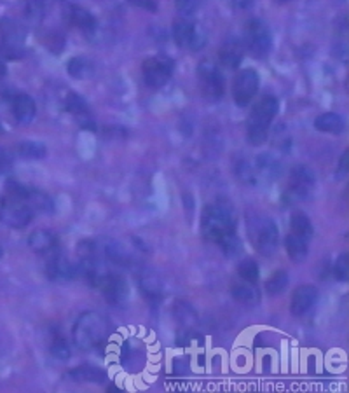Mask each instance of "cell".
<instances>
[{
  "mask_svg": "<svg viewBox=\"0 0 349 393\" xmlns=\"http://www.w3.org/2000/svg\"><path fill=\"white\" fill-rule=\"evenodd\" d=\"M182 360L184 358H177V360H173V371H175V374H185V372L189 371V364H182Z\"/></svg>",
  "mask_w": 349,
  "mask_h": 393,
  "instance_id": "cell-40",
  "label": "cell"
},
{
  "mask_svg": "<svg viewBox=\"0 0 349 393\" xmlns=\"http://www.w3.org/2000/svg\"><path fill=\"white\" fill-rule=\"evenodd\" d=\"M107 337V320L96 311H86L74 325V341L81 350L91 351L102 346Z\"/></svg>",
  "mask_w": 349,
  "mask_h": 393,
  "instance_id": "cell-3",
  "label": "cell"
},
{
  "mask_svg": "<svg viewBox=\"0 0 349 393\" xmlns=\"http://www.w3.org/2000/svg\"><path fill=\"white\" fill-rule=\"evenodd\" d=\"M290 233L295 234L297 238L304 240L306 243H309L314 236L313 224H311L309 217L302 212H295L290 219Z\"/></svg>",
  "mask_w": 349,
  "mask_h": 393,
  "instance_id": "cell-24",
  "label": "cell"
},
{
  "mask_svg": "<svg viewBox=\"0 0 349 393\" xmlns=\"http://www.w3.org/2000/svg\"><path fill=\"white\" fill-rule=\"evenodd\" d=\"M26 15L32 20H40L44 16V0H29Z\"/></svg>",
  "mask_w": 349,
  "mask_h": 393,
  "instance_id": "cell-37",
  "label": "cell"
},
{
  "mask_svg": "<svg viewBox=\"0 0 349 393\" xmlns=\"http://www.w3.org/2000/svg\"><path fill=\"white\" fill-rule=\"evenodd\" d=\"M243 43L255 58H265L272 49V36L262 20H250L245 25Z\"/></svg>",
  "mask_w": 349,
  "mask_h": 393,
  "instance_id": "cell-5",
  "label": "cell"
},
{
  "mask_svg": "<svg viewBox=\"0 0 349 393\" xmlns=\"http://www.w3.org/2000/svg\"><path fill=\"white\" fill-rule=\"evenodd\" d=\"M254 0H234V4H238L240 8H248Z\"/></svg>",
  "mask_w": 349,
  "mask_h": 393,
  "instance_id": "cell-41",
  "label": "cell"
},
{
  "mask_svg": "<svg viewBox=\"0 0 349 393\" xmlns=\"http://www.w3.org/2000/svg\"><path fill=\"white\" fill-rule=\"evenodd\" d=\"M0 133H2V124H0Z\"/></svg>",
  "mask_w": 349,
  "mask_h": 393,
  "instance_id": "cell-44",
  "label": "cell"
},
{
  "mask_svg": "<svg viewBox=\"0 0 349 393\" xmlns=\"http://www.w3.org/2000/svg\"><path fill=\"white\" fill-rule=\"evenodd\" d=\"M25 203L36 212H42V213H53L54 212V201L49 194L40 191H33V189H29V194H26Z\"/></svg>",
  "mask_w": 349,
  "mask_h": 393,
  "instance_id": "cell-26",
  "label": "cell"
},
{
  "mask_svg": "<svg viewBox=\"0 0 349 393\" xmlns=\"http://www.w3.org/2000/svg\"><path fill=\"white\" fill-rule=\"evenodd\" d=\"M0 255H2V248H0Z\"/></svg>",
  "mask_w": 349,
  "mask_h": 393,
  "instance_id": "cell-45",
  "label": "cell"
},
{
  "mask_svg": "<svg viewBox=\"0 0 349 393\" xmlns=\"http://www.w3.org/2000/svg\"><path fill=\"white\" fill-rule=\"evenodd\" d=\"M288 287V273L286 271H276L267 282H265V291L271 295H279Z\"/></svg>",
  "mask_w": 349,
  "mask_h": 393,
  "instance_id": "cell-33",
  "label": "cell"
},
{
  "mask_svg": "<svg viewBox=\"0 0 349 393\" xmlns=\"http://www.w3.org/2000/svg\"><path fill=\"white\" fill-rule=\"evenodd\" d=\"M65 109L79 121L81 128H84V130L88 131L96 130V123L91 117L88 103H86V100L82 98L81 95H77V93H68L67 98H65Z\"/></svg>",
  "mask_w": 349,
  "mask_h": 393,
  "instance_id": "cell-15",
  "label": "cell"
},
{
  "mask_svg": "<svg viewBox=\"0 0 349 393\" xmlns=\"http://www.w3.org/2000/svg\"><path fill=\"white\" fill-rule=\"evenodd\" d=\"M0 33H2V44H0L2 53L8 58H22L26 39L23 25H20L15 20H2L0 22Z\"/></svg>",
  "mask_w": 349,
  "mask_h": 393,
  "instance_id": "cell-8",
  "label": "cell"
},
{
  "mask_svg": "<svg viewBox=\"0 0 349 393\" xmlns=\"http://www.w3.org/2000/svg\"><path fill=\"white\" fill-rule=\"evenodd\" d=\"M334 275L339 282H348L349 278V255L341 254L335 261L334 266Z\"/></svg>",
  "mask_w": 349,
  "mask_h": 393,
  "instance_id": "cell-35",
  "label": "cell"
},
{
  "mask_svg": "<svg viewBox=\"0 0 349 393\" xmlns=\"http://www.w3.org/2000/svg\"><path fill=\"white\" fill-rule=\"evenodd\" d=\"M32 219L33 210L25 201L11 198V196L0 199V222L2 224L15 229H23L32 222Z\"/></svg>",
  "mask_w": 349,
  "mask_h": 393,
  "instance_id": "cell-6",
  "label": "cell"
},
{
  "mask_svg": "<svg viewBox=\"0 0 349 393\" xmlns=\"http://www.w3.org/2000/svg\"><path fill=\"white\" fill-rule=\"evenodd\" d=\"M138 287H140L141 294L147 301L152 305H159L164 298V287H162V280L152 271H141L138 275Z\"/></svg>",
  "mask_w": 349,
  "mask_h": 393,
  "instance_id": "cell-17",
  "label": "cell"
},
{
  "mask_svg": "<svg viewBox=\"0 0 349 393\" xmlns=\"http://www.w3.org/2000/svg\"><path fill=\"white\" fill-rule=\"evenodd\" d=\"M318 301V288L314 285H300L295 288L290 301V311L293 316H304Z\"/></svg>",
  "mask_w": 349,
  "mask_h": 393,
  "instance_id": "cell-16",
  "label": "cell"
},
{
  "mask_svg": "<svg viewBox=\"0 0 349 393\" xmlns=\"http://www.w3.org/2000/svg\"><path fill=\"white\" fill-rule=\"evenodd\" d=\"M98 291L102 292L103 299L112 306H121L126 302L127 295H130V287H127L126 280L121 277L116 271H110L102 284L98 285Z\"/></svg>",
  "mask_w": 349,
  "mask_h": 393,
  "instance_id": "cell-14",
  "label": "cell"
},
{
  "mask_svg": "<svg viewBox=\"0 0 349 393\" xmlns=\"http://www.w3.org/2000/svg\"><path fill=\"white\" fill-rule=\"evenodd\" d=\"M314 128L318 131H323V133H332V135H341L344 131L346 123L339 114L335 112H327L321 114L314 119Z\"/></svg>",
  "mask_w": 349,
  "mask_h": 393,
  "instance_id": "cell-23",
  "label": "cell"
},
{
  "mask_svg": "<svg viewBox=\"0 0 349 393\" xmlns=\"http://www.w3.org/2000/svg\"><path fill=\"white\" fill-rule=\"evenodd\" d=\"M348 161H349V156H348V151H346L344 154H342L341 161H339V168H337V178H344L346 175H348Z\"/></svg>",
  "mask_w": 349,
  "mask_h": 393,
  "instance_id": "cell-39",
  "label": "cell"
},
{
  "mask_svg": "<svg viewBox=\"0 0 349 393\" xmlns=\"http://www.w3.org/2000/svg\"><path fill=\"white\" fill-rule=\"evenodd\" d=\"M233 298L236 299L238 302L245 306H254L258 302V292L255 291L254 285L247 284V282H241V284H236L231 291Z\"/></svg>",
  "mask_w": 349,
  "mask_h": 393,
  "instance_id": "cell-29",
  "label": "cell"
},
{
  "mask_svg": "<svg viewBox=\"0 0 349 393\" xmlns=\"http://www.w3.org/2000/svg\"><path fill=\"white\" fill-rule=\"evenodd\" d=\"M130 4L148 13L157 11V2H155V0H130Z\"/></svg>",
  "mask_w": 349,
  "mask_h": 393,
  "instance_id": "cell-38",
  "label": "cell"
},
{
  "mask_svg": "<svg viewBox=\"0 0 349 393\" xmlns=\"http://www.w3.org/2000/svg\"><path fill=\"white\" fill-rule=\"evenodd\" d=\"M173 315L177 316L178 322L184 323L185 327H192L196 320H198L196 318V313H194V309H192V306L185 301H178L177 305H175Z\"/></svg>",
  "mask_w": 349,
  "mask_h": 393,
  "instance_id": "cell-34",
  "label": "cell"
},
{
  "mask_svg": "<svg viewBox=\"0 0 349 393\" xmlns=\"http://www.w3.org/2000/svg\"><path fill=\"white\" fill-rule=\"evenodd\" d=\"M29 247L32 248L36 254H49L51 250L58 248V236L53 231L37 229L30 234Z\"/></svg>",
  "mask_w": 349,
  "mask_h": 393,
  "instance_id": "cell-21",
  "label": "cell"
},
{
  "mask_svg": "<svg viewBox=\"0 0 349 393\" xmlns=\"http://www.w3.org/2000/svg\"><path fill=\"white\" fill-rule=\"evenodd\" d=\"M6 74H8V67H6L4 60H2V58H0V77H4Z\"/></svg>",
  "mask_w": 349,
  "mask_h": 393,
  "instance_id": "cell-42",
  "label": "cell"
},
{
  "mask_svg": "<svg viewBox=\"0 0 349 393\" xmlns=\"http://www.w3.org/2000/svg\"><path fill=\"white\" fill-rule=\"evenodd\" d=\"M261 86V77H258L257 70L254 68H243L236 74L233 84V98L236 102L238 107L245 109L251 103V100L255 98Z\"/></svg>",
  "mask_w": 349,
  "mask_h": 393,
  "instance_id": "cell-9",
  "label": "cell"
},
{
  "mask_svg": "<svg viewBox=\"0 0 349 393\" xmlns=\"http://www.w3.org/2000/svg\"><path fill=\"white\" fill-rule=\"evenodd\" d=\"M278 98L272 95H264L251 109L247 124L248 144L254 147L262 146L269 137V128L278 114Z\"/></svg>",
  "mask_w": 349,
  "mask_h": 393,
  "instance_id": "cell-2",
  "label": "cell"
},
{
  "mask_svg": "<svg viewBox=\"0 0 349 393\" xmlns=\"http://www.w3.org/2000/svg\"><path fill=\"white\" fill-rule=\"evenodd\" d=\"M238 275H240V278L243 282L255 285L258 277H261V271H258L257 262L254 259H245V261L240 262V266H238Z\"/></svg>",
  "mask_w": 349,
  "mask_h": 393,
  "instance_id": "cell-30",
  "label": "cell"
},
{
  "mask_svg": "<svg viewBox=\"0 0 349 393\" xmlns=\"http://www.w3.org/2000/svg\"><path fill=\"white\" fill-rule=\"evenodd\" d=\"M49 351H51V355L56 358V360L65 362V360H68V358H70V348H68L67 339H65L61 334H54V336L51 337Z\"/></svg>",
  "mask_w": 349,
  "mask_h": 393,
  "instance_id": "cell-32",
  "label": "cell"
},
{
  "mask_svg": "<svg viewBox=\"0 0 349 393\" xmlns=\"http://www.w3.org/2000/svg\"><path fill=\"white\" fill-rule=\"evenodd\" d=\"M243 56H245V46L240 39H236V37L227 39L219 51L220 63H222L226 68H231V70L240 67L241 61H243Z\"/></svg>",
  "mask_w": 349,
  "mask_h": 393,
  "instance_id": "cell-18",
  "label": "cell"
},
{
  "mask_svg": "<svg viewBox=\"0 0 349 393\" xmlns=\"http://www.w3.org/2000/svg\"><path fill=\"white\" fill-rule=\"evenodd\" d=\"M18 154L23 160H42L46 156V147H44V144L29 140V142L20 144Z\"/></svg>",
  "mask_w": 349,
  "mask_h": 393,
  "instance_id": "cell-31",
  "label": "cell"
},
{
  "mask_svg": "<svg viewBox=\"0 0 349 393\" xmlns=\"http://www.w3.org/2000/svg\"><path fill=\"white\" fill-rule=\"evenodd\" d=\"M46 255V277L51 282H70L77 277V266L72 264L67 255L61 254L60 248H54Z\"/></svg>",
  "mask_w": 349,
  "mask_h": 393,
  "instance_id": "cell-12",
  "label": "cell"
},
{
  "mask_svg": "<svg viewBox=\"0 0 349 393\" xmlns=\"http://www.w3.org/2000/svg\"><path fill=\"white\" fill-rule=\"evenodd\" d=\"M254 238L255 247L264 257H271V255L276 254L279 245V229L274 220L267 219V217L258 219L257 224H255Z\"/></svg>",
  "mask_w": 349,
  "mask_h": 393,
  "instance_id": "cell-11",
  "label": "cell"
},
{
  "mask_svg": "<svg viewBox=\"0 0 349 393\" xmlns=\"http://www.w3.org/2000/svg\"><path fill=\"white\" fill-rule=\"evenodd\" d=\"M68 20L74 26H77L84 36H93L96 32V20L95 16L89 11H86L84 8H79V6H68L67 13Z\"/></svg>",
  "mask_w": 349,
  "mask_h": 393,
  "instance_id": "cell-20",
  "label": "cell"
},
{
  "mask_svg": "<svg viewBox=\"0 0 349 393\" xmlns=\"http://www.w3.org/2000/svg\"><path fill=\"white\" fill-rule=\"evenodd\" d=\"M67 72L72 79H89L93 74H95V65L84 56H75L68 61L67 65Z\"/></svg>",
  "mask_w": 349,
  "mask_h": 393,
  "instance_id": "cell-27",
  "label": "cell"
},
{
  "mask_svg": "<svg viewBox=\"0 0 349 393\" xmlns=\"http://www.w3.org/2000/svg\"><path fill=\"white\" fill-rule=\"evenodd\" d=\"M102 254L110 264H116V266H130L133 262V255L127 248H124L123 245L117 243V241H107L102 248Z\"/></svg>",
  "mask_w": 349,
  "mask_h": 393,
  "instance_id": "cell-22",
  "label": "cell"
},
{
  "mask_svg": "<svg viewBox=\"0 0 349 393\" xmlns=\"http://www.w3.org/2000/svg\"><path fill=\"white\" fill-rule=\"evenodd\" d=\"M198 77L206 98L219 102L224 96V91H226V79H224L220 68L210 60L201 61L198 67Z\"/></svg>",
  "mask_w": 349,
  "mask_h": 393,
  "instance_id": "cell-7",
  "label": "cell"
},
{
  "mask_svg": "<svg viewBox=\"0 0 349 393\" xmlns=\"http://www.w3.org/2000/svg\"><path fill=\"white\" fill-rule=\"evenodd\" d=\"M201 233L208 241L219 245L226 257H236L241 240L236 231V215L229 203L215 201L203 210Z\"/></svg>",
  "mask_w": 349,
  "mask_h": 393,
  "instance_id": "cell-1",
  "label": "cell"
},
{
  "mask_svg": "<svg viewBox=\"0 0 349 393\" xmlns=\"http://www.w3.org/2000/svg\"><path fill=\"white\" fill-rule=\"evenodd\" d=\"M11 105H13V114H15L16 121H18L20 124H30L33 119H36L37 107L30 95L20 93V95H16L15 98H13Z\"/></svg>",
  "mask_w": 349,
  "mask_h": 393,
  "instance_id": "cell-19",
  "label": "cell"
},
{
  "mask_svg": "<svg viewBox=\"0 0 349 393\" xmlns=\"http://www.w3.org/2000/svg\"><path fill=\"white\" fill-rule=\"evenodd\" d=\"M276 2H290V0H276Z\"/></svg>",
  "mask_w": 349,
  "mask_h": 393,
  "instance_id": "cell-43",
  "label": "cell"
},
{
  "mask_svg": "<svg viewBox=\"0 0 349 393\" xmlns=\"http://www.w3.org/2000/svg\"><path fill=\"white\" fill-rule=\"evenodd\" d=\"M171 33L177 46L184 47V49L199 51L206 44V37L201 36L194 23L189 22L187 18H180L173 23Z\"/></svg>",
  "mask_w": 349,
  "mask_h": 393,
  "instance_id": "cell-13",
  "label": "cell"
},
{
  "mask_svg": "<svg viewBox=\"0 0 349 393\" xmlns=\"http://www.w3.org/2000/svg\"><path fill=\"white\" fill-rule=\"evenodd\" d=\"M314 185H316V177L313 171L307 167H295L290 171L288 187L283 192V203L295 205V203L304 201L313 192Z\"/></svg>",
  "mask_w": 349,
  "mask_h": 393,
  "instance_id": "cell-4",
  "label": "cell"
},
{
  "mask_svg": "<svg viewBox=\"0 0 349 393\" xmlns=\"http://www.w3.org/2000/svg\"><path fill=\"white\" fill-rule=\"evenodd\" d=\"M68 376L75 379V381L96 383V385L107 383V372L98 367H91V365H81L77 369H72V371H68Z\"/></svg>",
  "mask_w": 349,
  "mask_h": 393,
  "instance_id": "cell-25",
  "label": "cell"
},
{
  "mask_svg": "<svg viewBox=\"0 0 349 393\" xmlns=\"http://www.w3.org/2000/svg\"><path fill=\"white\" fill-rule=\"evenodd\" d=\"M285 247L286 254L292 259L293 262H304L307 257V252H309V243H306L304 240L297 238L295 234H286L285 238Z\"/></svg>",
  "mask_w": 349,
  "mask_h": 393,
  "instance_id": "cell-28",
  "label": "cell"
},
{
  "mask_svg": "<svg viewBox=\"0 0 349 393\" xmlns=\"http://www.w3.org/2000/svg\"><path fill=\"white\" fill-rule=\"evenodd\" d=\"M177 11L180 13L182 18H189L194 15L199 8V0H175Z\"/></svg>",
  "mask_w": 349,
  "mask_h": 393,
  "instance_id": "cell-36",
  "label": "cell"
},
{
  "mask_svg": "<svg viewBox=\"0 0 349 393\" xmlns=\"http://www.w3.org/2000/svg\"><path fill=\"white\" fill-rule=\"evenodd\" d=\"M144 81L148 88H162L171 79L175 63L169 56L157 54L144 61Z\"/></svg>",
  "mask_w": 349,
  "mask_h": 393,
  "instance_id": "cell-10",
  "label": "cell"
}]
</instances>
